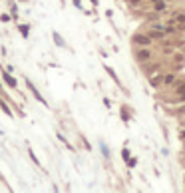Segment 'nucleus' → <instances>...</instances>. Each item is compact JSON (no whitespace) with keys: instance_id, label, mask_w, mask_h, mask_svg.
Listing matches in <instances>:
<instances>
[{"instance_id":"nucleus-1","label":"nucleus","mask_w":185,"mask_h":193,"mask_svg":"<svg viewBox=\"0 0 185 193\" xmlns=\"http://www.w3.org/2000/svg\"><path fill=\"white\" fill-rule=\"evenodd\" d=\"M2 80H4V84H6L10 90H16V88H18V80H16L12 74L8 72V70H2Z\"/></svg>"},{"instance_id":"nucleus-2","label":"nucleus","mask_w":185,"mask_h":193,"mask_svg":"<svg viewBox=\"0 0 185 193\" xmlns=\"http://www.w3.org/2000/svg\"><path fill=\"white\" fill-rule=\"evenodd\" d=\"M26 86H28V90H30V94H32V96H34V98H36L38 101H40V104H42V106H48V104H46V100H44V96H42L40 92H38V88H36V86H34V84H32V80H28V78H26Z\"/></svg>"},{"instance_id":"nucleus-3","label":"nucleus","mask_w":185,"mask_h":193,"mask_svg":"<svg viewBox=\"0 0 185 193\" xmlns=\"http://www.w3.org/2000/svg\"><path fill=\"white\" fill-rule=\"evenodd\" d=\"M133 42L138 46H149L151 44V38H149V36H145V34H135L133 36Z\"/></svg>"},{"instance_id":"nucleus-4","label":"nucleus","mask_w":185,"mask_h":193,"mask_svg":"<svg viewBox=\"0 0 185 193\" xmlns=\"http://www.w3.org/2000/svg\"><path fill=\"white\" fill-rule=\"evenodd\" d=\"M151 2H153V10H155V12H163V10L167 8L165 0H151Z\"/></svg>"},{"instance_id":"nucleus-5","label":"nucleus","mask_w":185,"mask_h":193,"mask_svg":"<svg viewBox=\"0 0 185 193\" xmlns=\"http://www.w3.org/2000/svg\"><path fill=\"white\" fill-rule=\"evenodd\" d=\"M135 58H138L139 62H148L149 58H151V52H149V50H139V52H138V56H135Z\"/></svg>"},{"instance_id":"nucleus-6","label":"nucleus","mask_w":185,"mask_h":193,"mask_svg":"<svg viewBox=\"0 0 185 193\" xmlns=\"http://www.w3.org/2000/svg\"><path fill=\"white\" fill-rule=\"evenodd\" d=\"M0 110L4 111L8 117H14V114H12V110H10V106H8V101H4V100H0Z\"/></svg>"},{"instance_id":"nucleus-7","label":"nucleus","mask_w":185,"mask_h":193,"mask_svg":"<svg viewBox=\"0 0 185 193\" xmlns=\"http://www.w3.org/2000/svg\"><path fill=\"white\" fill-rule=\"evenodd\" d=\"M18 32L22 34V38H28L30 36V26L28 24H18Z\"/></svg>"},{"instance_id":"nucleus-8","label":"nucleus","mask_w":185,"mask_h":193,"mask_svg":"<svg viewBox=\"0 0 185 193\" xmlns=\"http://www.w3.org/2000/svg\"><path fill=\"white\" fill-rule=\"evenodd\" d=\"M163 36H165V32H161V30H153V28H151V32H149V38L151 40H159V38H163Z\"/></svg>"},{"instance_id":"nucleus-9","label":"nucleus","mask_w":185,"mask_h":193,"mask_svg":"<svg viewBox=\"0 0 185 193\" xmlns=\"http://www.w3.org/2000/svg\"><path fill=\"white\" fill-rule=\"evenodd\" d=\"M28 155H30V159H32V161H34V165H36V167H42V163H40V159H38V157H36V153H34V151H32V149H30V151H28Z\"/></svg>"},{"instance_id":"nucleus-10","label":"nucleus","mask_w":185,"mask_h":193,"mask_svg":"<svg viewBox=\"0 0 185 193\" xmlns=\"http://www.w3.org/2000/svg\"><path fill=\"white\" fill-rule=\"evenodd\" d=\"M52 36H54V42H56V46H66V44H64V40H62V36H60L58 32H54Z\"/></svg>"},{"instance_id":"nucleus-11","label":"nucleus","mask_w":185,"mask_h":193,"mask_svg":"<svg viewBox=\"0 0 185 193\" xmlns=\"http://www.w3.org/2000/svg\"><path fill=\"white\" fill-rule=\"evenodd\" d=\"M173 82H175V76H173V74H167V76L163 78V84H167V86L173 84Z\"/></svg>"},{"instance_id":"nucleus-12","label":"nucleus","mask_w":185,"mask_h":193,"mask_svg":"<svg viewBox=\"0 0 185 193\" xmlns=\"http://www.w3.org/2000/svg\"><path fill=\"white\" fill-rule=\"evenodd\" d=\"M149 82H151V86H155V88H157V86H159V84L163 82V80H161L159 76H155V78H151V80H149Z\"/></svg>"},{"instance_id":"nucleus-13","label":"nucleus","mask_w":185,"mask_h":193,"mask_svg":"<svg viewBox=\"0 0 185 193\" xmlns=\"http://www.w3.org/2000/svg\"><path fill=\"white\" fill-rule=\"evenodd\" d=\"M106 72H108V74H110V76L113 78V82H118V84H119V80H118V76H116V72H113L112 68H106Z\"/></svg>"},{"instance_id":"nucleus-14","label":"nucleus","mask_w":185,"mask_h":193,"mask_svg":"<svg viewBox=\"0 0 185 193\" xmlns=\"http://www.w3.org/2000/svg\"><path fill=\"white\" fill-rule=\"evenodd\" d=\"M10 20H12L10 14H0V22H10Z\"/></svg>"},{"instance_id":"nucleus-15","label":"nucleus","mask_w":185,"mask_h":193,"mask_svg":"<svg viewBox=\"0 0 185 193\" xmlns=\"http://www.w3.org/2000/svg\"><path fill=\"white\" fill-rule=\"evenodd\" d=\"M175 22H179V24L185 26V14H177V16H175Z\"/></svg>"},{"instance_id":"nucleus-16","label":"nucleus","mask_w":185,"mask_h":193,"mask_svg":"<svg viewBox=\"0 0 185 193\" xmlns=\"http://www.w3.org/2000/svg\"><path fill=\"white\" fill-rule=\"evenodd\" d=\"M128 4H129V6H139L141 0H128Z\"/></svg>"},{"instance_id":"nucleus-17","label":"nucleus","mask_w":185,"mask_h":193,"mask_svg":"<svg viewBox=\"0 0 185 193\" xmlns=\"http://www.w3.org/2000/svg\"><path fill=\"white\" fill-rule=\"evenodd\" d=\"M16 12H18V6H14V4H12V18H16Z\"/></svg>"},{"instance_id":"nucleus-18","label":"nucleus","mask_w":185,"mask_h":193,"mask_svg":"<svg viewBox=\"0 0 185 193\" xmlns=\"http://www.w3.org/2000/svg\"><path fill=\"white\" fill-rule=\"evenodd\" d=\"M74 6H76V8H82V4H80V0H74Z\"/></svg>"},{"instance_id":"nucleus-19","label":"nucleus","mask_w":185,"mask_h":193,"mask_svg":"<svg viewBox=\"0 0 185 193\" xmlns=\"http://www.w3.org/2000/svg\"><path fill=\"white\" fill-rule=\"evenodd\" d=\"M181 137H183V139H185V130H183V131H181Z\"/></svg>"},{"instance_id":"nucleus-20","label":"nucleus","mask_w":185,"mask_h":193,"mask_svg":"<svg viewBox=\"0 0 185 193\" xmlns=\"http://www.w3.org/2000/svg\"><path fill=\"white\" fill-rule=\"evenodd\" d=\"M0 94H2V84H0Z\"/></svg>"},{"instance_id":"nucleus-21","label":"nucleus","mask_w":185,"mask_h":193,"mask_svg":"<svg viewBox=\"0 0 185 193\" xmlns=\"http://www.w3.org/2000/svg\"><path fill=\"white\" fill-rule=\"evenodd\" d=\"M92 2H94V4H98V0H92Z\"/></svg>"}]
</instances>
